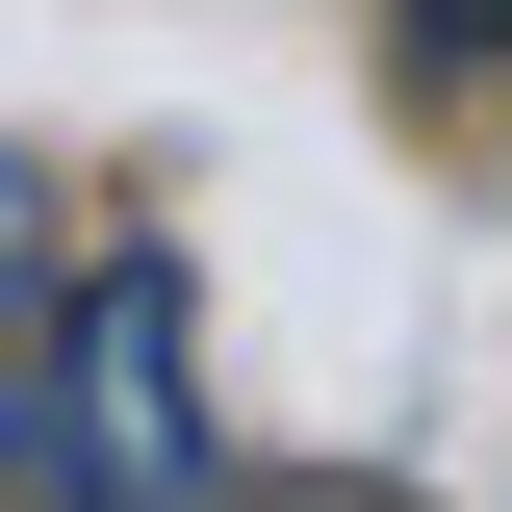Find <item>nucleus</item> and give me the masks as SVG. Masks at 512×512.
Here are the masks:
<instances>
[{
    "label": "nucleus",
    "mask_w": 512,
    "mask_h": 512,
    "mask_svg": "<svg viewBox=\"0 0 512 512\" xmlns=\"http://www.w3.org/2000/svg\"><path fill=\"white\" fill-rule=\"evenodd\" d=\"M52 487L77 512H205V359H180V256H103L52 333Z\"/></svg>",
    "instance_id": "f257e3e1"
},
{
    "label": "nucleus",
    "mask_w": 512,
    "mask_h": 512,
    "mask_svg": "<svg viewBox=\"0 0 512 512\" xmlns=\"http://www.w3.org/2000/svg\"><path fill=\"white\" fill-rule=\"evenodd\" d=\"M384 52H410V103H512V0H384Z\"/></svg>",
    "instance_id": "f03ea898"
},
{
    "label": "nucleus",
    "mask_w": 512,
    "mask_h": 512,
    "mask_svg": "<svg viewBox=\"0 0 512 512\" xmlns=\"http://www.w3.org/2000/svg\"><path fill=\"white\" fill-rule=\"evenodd\" d=\"M205 512H410V487H205Z\"/></svg>",
    "instance_id": "7ed1b4c3"
}]
</instances>
